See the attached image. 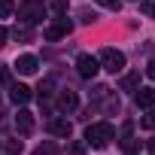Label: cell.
<instances>
[{
    "label": "cell",
    "instance_id": "1",
    "mask_svg": "<svg viewBox=\"0 0 155 155\" xmlns=\"http://www.w3.org/2000/svg\"><path fill=\"white\" fill-rule=\"evenodd\" d=\"M113 140H116V128H113L110 122H94V125L85 128V143L94 146V149H104V146H110Z\"/></svg>",
    "mask_w": 155,
    "mask_h": 155
},
{
    "label": "cell",
    "instance_id": "2",
    "mask_svg": "<svg viewBox=\"0 0 155 155\" xmlns=\"http://www.w3.org/2000/svg\"><path fill=\"white\" fill-rule=\"evenodd\" d=\"M18 18L25 25H40L46 18V3L43 0H21L18 3Z\"/></svg>",
    "mask_w": 155,
    "mask_h": 155
},
{
    "label": "cell",
    "instance_id": "3",
    "mask_svg": "<svg viewBox=\"0 0 155 155\" xmlns=\"http://www.w3.org/2000/svg\"><path fill=\"white\" fill-rule=\"evenodd\" d=\"M97 64H101L104 70H110V73H122V70H125V55H122L119 49H104L101 58H97Z\"/></svg>",
    "mask_w": 155,
    "mask_h": 155
},
{
    "label": "cell",
    "instance_id": "4",
    "mask_svg": "<svg viewBox=\"0 0 155 155\" xmlns=\"http://www.w3.org/2000/svg\"><path fill=\"white\" fill-rule=\"evenodd\" d=\"M76 70H79L82 79H94L97 70H101V64H97L94 55H79V58H76Z\"/></svg>",
    "mask_w": 155,
    "mask_h": 155
},
{
    "label": "cell",
    "instance_id": "5",
    "mask_svg": "<svg viewBox=\"0 0 155 155\" xmlns=\"http://www.w3.org/2000/svg\"><path fill=\"white\" fill-rule=\"evenodd\" d=\"M76 91H70V88H61L58 91V110H64V113H73L76 110Z\"/></svg>",
    "mask_w": 155,
    "mask_h": 155
},
{
    "label": "cell",
    "instance_id": "6",
    "mask_svg": "<svg viewBox=\"0 0 155 155\" xmlns=\"http://www.w3.org/2000/svg\"><path fill=\"white\" fill-rule=\"evenodd\" d=\"M15 70H18L21 76H31V73H37V58H34V55H18V61H15Z\"/></svg>",
    "mask_w": 155,
    "mask_h": 155
},
{
    "label": "cell",
    "instance_id": "7",
    "mask_svg": "<svg viewBox=\"0 0 155 155\" xmlns=\"http://www.w3.org/2000/svg\"><path fill=\"white\" fill-rule=\"evenodd\" d=\"M15 128H18V134H21V137H28V134L34 131V116H31L28 110H21V113L15 116Z\"/></svg>",
    "mask_w": 155,
    "mask_h": 155
},
{
    "label": "cell",
    "instance_id": "8",
    "mask_svg": "<svg viewBox=\"0 0 155 155\" xmlns=\"http://www.w3.org/2000/svg\"><path fill=\"white\" fill-rule=\"evenodd\" d=\"M67 34H70V25H67V18H61L58 25L46 28V40H61V37H67Z\"/></svg>",
    "mask_w": 155,
    "mask_h": 155
},
{
    "label": "cell",
    "instance_id": "9",
    "mask_svg": "<svg viewBox=\"0 0 155 155\" xmlns=\"http://www.w3.org/2000/svg\"><path fill=\"white\" fill-rule=\"evenodd\" d=\"M9 97H12V104H28L31 101V88L28 85H9Z\"/></svg>",
    "mask_w": 155,
    "mask_h": 155
},
{
    "label": "cell",
    "instance_id": "10",
    "mask_svg": "<svg viewBox=\"0 0 155 155\" xmlns=\"http://www.w3.org/2000/svg\"><path fill=\"white\" fill-rule=\"evenodd\" d=\"M49 131H52L55 137H70V131H73V128H70V122H67V119H52V122H49Z\"/></svg>",
    "mask_w": 155,
    "mask_h": 155
},
{
    "label": "cell",
    "instance_id": "11",
    "mask_svg": "<svg viewBox=\"0 0 155 155\" xmlns=\"http://www.w3.org/2000/svg\"><path fill=\"white\" fill-rule=\"evenodd\" d=\"M137 107L152 110V107H155V88H140V91H137Z\"/></svg>",
    "mask_w": 155,
    "mask_h": 155
},
{
    "label": "cell",
    "instance_id": "12",
    "mask_svg": "<svg viewBox=\"0 0 155 155\" xmlns=\"http://www.w3.org/2000/svg\"><path fill=\"white\" fill-rule=\"evenodd\" d=\"M34 155H61V146H58L55 140H46V143H40V146L34 149Z\"/></svg>",
    "mask_w": 155,
    "mask_h": 155
},
{
    "label": "cell",
    "instance_id": "13",
    "mask_svg": "<svg viewBox=\"0 0 155 155\" xmlns=\"http://www.w3.org/2000/svg\"><path fill=\"white\" fill-rule=\"evenodd\" d=\"M137 82H140V73H128L125 79H122V88H125V91H134Z\"/></svg>",
    "mask_w": 155,
    "mask_h": 155
},
{
    "label": "cell",
    "instance_id": "14",
    "mask_svg": "<svg viewBox=\"0 0 155 155\" xmlns=\"http://www.w3.org/2000/svg\"><path fill=\"white\" fill-rule=\"evenodd\" d=\"M15 12V0H0V18H9Z\"/></svg>",
    "mask_w": 155,
    "mask_h": 155
},
{
    "label": "cell",
    "instance_id": "15",
    "mask_svg": "<svg viewBox=\"0 0 155 155\" xmlns=\"http://www.w3.org/2000/svg\"><path fill=\"white\" fill-rule=\"evenodd\" d=\"M104 97H107V101H104V110H107V113H119V97H113L110 91H107Z\"/></svg>",
    "mask_w": 155,
    "mask_h": 155
},
{
    "label": "cell",
    "instance_id": "16",
    "mask_svg": "<svg viewBox=\"0 0 155 155\" xmlns=\"http://www.w3.org/2000/svg\"><path fill=\"white\" fill-rule=\"evenodd\" d=\"M140 125H143L146 131H155V110H149V113L143 116V122H140Z\"/></svg>",
    "mask_w": 155,
    "mask_h": 155
},
{
    "label": "cell",
    "instance_id": "17",
    "mask_svg": "<svg viewBox=\"0 0 155 155\" xmlns=\"http://www.w3.org/2000/svg\"><path fill=\"white\" fill-rule=\"evenodd\" d=\"M0 85H12V70L9 67H0Z\"/></svg>",
    "mask_w": 155,
    "mask_h": 155
},
{
    "label": "cell",
    "instance_id": "18",
    "mask_svg": "<svg viewBox=\"0 0 155 155\" xmlns=\"http://www.w3.org/2000/svg\"><path fill=\"white\" fill-rule=\"evenodd\" d=\"M6 152H9V155H18V152H21V140H9V143H6Z\"/></svg>",
    "mask_w": 155,
    "mask_h": 155
},
{
    "label": "cell",
    "instance_id": "19",
    "mask_svg": "<svg viewBox=\"0 0 155 155\" xmlns=\"http://www.w3.org/2000/svg\"><path fill=\"white\" fill-rule=\"evenodd\" d=\"M140 9H143L146 15H155V3H152V0H143V3H140Z\"/></svg>",
    "mask_w": 155,
    "mask_h": 155
},
{
    "label": "cell",
    "instance_id": "20",
    "mask_svg": "<svg viewBox=\"0 0 155 155\" xmlns=\"http://www.w3.org/2000/svg\"><path fill=\"white\" fill-rule=\"evenodd\" d=\"M101 6H107V9H119L122 6V0H97Z\"/></svg>",
    "mask_w": 155,
    "mask_h": 155
},
{
    "label": "cell",
    "instance_id": "21",
    "mask_svg": "<svg viewBox=\"0 0 155 155\" xmlns=\"http://www.w3.org/2000/svg\"><path fill=\"white\" fill-rule=\"evenodd\" d=\"M70 155H85V143H73L70 146Z\"/></svg>",
    "mask_w": 155,
    "mask_h": 155
},
{
    "label": "cell",
    "instance_id": "22",
    "mask_svg": "<svg viewBox=\"0 0 155 155\" xmlns=\"http://www.w3.org/2000/svg\"><path fill=\"white\" fill-rule=\"evenodd\" d=\"M12 37H21V40H28V37H31V31H28V28H15V31H12Z\"/></svg>",
    "mask_w": 155,
    "mask_h": 155
},
{
    "label": "cell",
    "instance_id": "23",
    "mask_svg": "<svg viewBox=\"0 0 155 155\" xmlns=\"http://www.w3.org/2000/svg\"><path fill=\"white\" fill-rule=\"evenodd\" d=\"M52 9L55 12H64V0H52Z\"/></svg>",
    "mask_w": 155,
    "mask_h": 155
},
{
    "label": "cell",
    "instance_id": "24",
    "mask_svg": "<svg viewBox=\"0 0 155 155\" xmlns=\"http://www.w3.org/2000/svg\"><path fill=\"white\" fill-rule=\"evenodd\" d=\"M6 40H9V31H6V28H0V46H3Z\"/></svg>",
    "mask_w": 155,
    "mask_h": 155
},
{
    "label": "cell",
    "instance_id": "25",
    "mask_svg": "<svg viewBox=\"0 0 155 155\" xmlns=\"http://www.w3.org/2000/svg\"><path fill=\"white\" fill-rule=\"evenodd\" d=\"M146 73H149V76H152V79H155V58L149 61V67H146Z\"/></svg>",
    "mask_w": 155,
    "mask_h": 155
},
{
    "label": "cell",
    "instance_id": "26",
    "mask_svg": "<svg viewBox=\"0 0 155 155\" xmlns=\"http://www.w3.org/2000/svg\"><path fill=\"white\" fill-rule=\"evenodd\" d=\"M146 149H149V155H155V137H152V140L146 143Z\"/></svg>",
    "mask_w": 155,
    "mask_h": 155
}]
</instances>
